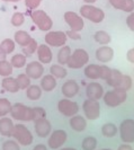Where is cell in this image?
<instances>
[{
  "mask_svg": "<svg viewBox=\"0 0 134 150\" xmlns=\"http://www.w3.org/2000/svg\"><path fill=\"white\" fill-rule=\"evenodd\" d=\"M13 137H14V139H16V141L22 146H30L34 140L33 134L24 124H16L14 132H13Z\"/></svg>",
  "mask_w": 134,
  "mask_h": 150,
  "instance_id": "cell-7",
  "label": "cell"
},
{
  "mask_svg": "<svg viewBox=\"0 0 134 150\" xmlns=\"http://www.w3.org/2000/svg\"><path fill=\"white\" fill-rule=\"evenodd\" d=\"M88 61H89V55H88L87 51H85L83 49H77L75 52L71 54L67 66L71 69H80L85 64H87Z\"/></svg>",
  "mask_w": 134,
  "mask_h": 150,
  "instance_id": "cell-5",
  "label": "cell"
},
{
  "mask_svg": "<svg viewBox=\"0 0 134 150\" xmlns=\"http://www.w3.org/2000/svg\"><path fill=\"white\" fill-rule=\"evenodd\" d=\"M64 21L70 26L71 30H75V32H80L85 26L83 19L73 11H67L64 14Z\"/></svg>",
  "mask_w": 134,
  "mask_h": 150,
  "instance_id": "cell-13",
  "label": "cell"
},
{
  "mask_svg": "<svg viewBox=\"0 0 134 150\" xmlns=\"http://www.w3.org/2000/svg\"><path fill=\"white\" fill-rule=\"evenodd\" d=\"M114 57V50L109 46H102L96 51V59L100 62H109Z\"/></svg>",
  "mask_w": 134,
  "mask_h": 150,
  "instance_id": "cell-19",
  "label": "cell"
},
{
  "mask_svg": "<svg viewBox=\"0 0 134 150\" xmlns=\"http://www.w3.org/2000/svg\"><path fill=\"white\" fill-rule=\"evenodd\" d=\"M100 150H112V149H100Z\"/></svg>",
  "mask_w": 134,
  "mask_h": 150,
  "instance_id": "cell-53",
  "label": "cell"
},
{
  "mask_svg": "<svg viewBox=\"0 0 134 150\" xmlns=\"http://www.w3.org/2000/svg\"><path fill=\"white\" fill-rule=\"evenodd\" d=\"M10 63H11L13 67L17 68V69L24 67V66L26 64V55H25V54H15V55L11 58Z\"/></svg>",
  "mask_w": 134,
  "mask_h": 150,
  "instance_id": "cell-32",
  "label": "cell"
},
{
  "mask_svg": "<svg viewBox=\"0 0 134 150\" xmlns=\"http://www.w3.org/2000/svg\"><path fill=\"white\" fill-rule=\"evenodd\" d=\"M56 87V78L52 75H46L41 80V88L45 91H52Z\"/></svg>",
  "mask_w": 134,
  "mask_h": 150,
  "instance_id": "cell-24",
  "label": "cell"
},
{
  "mask_svg": "<svg viewBox=\"0 0 134 150\" xmlns=\"http://www.w3.org/2000/svg\"><path fill=\"white\" fill-rule=\"evenodd\" d=\"M41 2H42V0H25L26 7L30 9H36Z\"/></svg>",
  "mask_w": 134,
  "mask_h": 150,
  "instance_id": "cell-42",
  "label": "cell"
},
{
  "mask_svg": "<svg viewBox=\"0 0 134 150\" xmlns=\"http://www.w3.org/2000/svg\"><path fill=\"white\" fill-rule=\"evenodd\" d=\"M81 146L83 150H95L97 147V139L94 137H87L83 139Z\"/></svg>",
  "mask_w": 134,
  "mask_h": 150,
  "instance_id": "cell-35",
  "label": "cell"
},
{
  "mask_svg": "<svg viewBox=\"0 0 134 150\" xmlns=\"http://www.w3.org/2000/svg\"><path fill=\"white\" fill-rule=\"evenodd\" d=\"M60 150H77V149H75V148H62V149Z\"/></svg>",
  "mask_w": 134,
  "mask_h": 150,
  "instance_id": "cell-52",
  "label": "cell"
},
{
  "mask_svg": "<svg viewBox=\"0 0 134 150\" xmlns=\"http://www.w3.org/2000/svg\"><path fill=\"white\" fill-rule=\"evenodd\" d=\"M94 38H95V41H96L97 43H99V44L102 45H106L108 44L109 42H111V35L107 33V32H105V30H98L95 33V35H94Z\"/></svg>",
  "mask_w": 134,
  "mask_h": 150,
  "instance_id": "cell-29",
  "label": "cell"
},
{
  "mask_svg": "<svg viewBox=\"0 0 134 150\" xmlns=\"http://www.w3.org/2000/svg\"><path fill=\"white\" fill-rule=\"evenodd\" d=\"M33 150H47V148H46L45 144H37Z\"/></svg>",
  "mask_w": 134,
  "mask_h": 150,
  "instance_id": "cell-47",
  "label": "cell"
},
{
  "mask_svg": "<svg viewBox=\"0 0 134 150\" xmlns=\"http://www.w3.org/2000/svg\"><path fill=\"white\" fill-rule=\"evenodd\" d=\"M45 42L50 46H64L67 43V34L61 30H52L45 34Z\"/></svg>",
  "mask_w": 134,
  "mask_h": 150,
  "instance_id": "cell-10",
  "label": "cell"
},
{
  "mask_svg": "<svg viewBox=\"0 0 134 150\" xmlns=\"http://www.w3.org/2000/svg\"><path fill=\"white\" fill-rule=\"evenodd\" d=\"M82 110H83L86 119H88L90 121L97 120L100 115V105L95 99L88 98L87 100H85L83 105H82Z\"/></svg>",
  "mask_w": 134,
  "mask_h": 150,
  "instance_id": "cell-8",
  "label": "cell"
},
{
  "mask_svg": "<svg viewBox=\"0 0 134 150\" xmlns=\"http://www.w3.org/2000/svg\"><path fill=\"white\" fill-rule=\"evenodd\" d=\"M118 129L115 124L113 123H106L102 127V134L106 137V138H113L117 134Z\"/></svg>",
  "mask_w": 134,
  "mask_h": 150,
  "instance_id": "cell-28",
  "label": "cell"
},
{
  "mask_svg": "<svg viewBox=\"0 0 134 150\" xmlns=\"http://www.w3.org/2000/svg\"><path fill=\"white\" fill-rule=\"evenodd\" d=\"M35 132L39 138H47L52 132V125L46 119H39L34 123Z\"/></svg>",
  "mask_w": 134,
  "mask_h": 150,
  "instance_id": "cell-14",
  "label": "cell"
},
{
  "mask_svg": "<svg viewBox=\"0 0 134 150\" xmlns=\"http://www.w3.org/2000/svg\"><path fill=\"white\" fill-rule=\"evenodd\" d=\"M17 83H18V86L20 89H27L30 86V78L27 75H18V77L16 78Z\"/></svg>",
  "mask_w": 134,
  "mask_h": 150,
  "instance_id": "cell-36",
  "label": "cell"
},
{
  "mask_svg": "<svg viewBox=\"0 0 134 150\" xmlns=\"http://www.w3.org/2000/svg\"><path fill=\"white\" fill-rule=\"evenodd\" d=\"M42 88L37 85H32L26 89V95L27 98L30 100H37L42 96Z\"/></svg>",
  "mask_w": 134,
  "mask_h": 150,
  "instance_id": "cell-26",
  "label": "cell"
},
{
  "mask_svg": "<svg viewBox=\"0 0 134 150\" xmlns=\"http://www.w3.org/2000/svg\"><path fill=\"white\" fill-rule=\"evenodd\" d=\"M0 47H1V50L6 54H10L15 50V42L13 40H10V38H6V40H4L1 42Z\"/></svg>",
  "mask_w": 134,
  "mask_h": 150,
  "instance_id": "cell-34",
  "label": "cell"
},
{
  "mask_svg": "<svg viewBox=\"0 0 134 150\" xmlns=\"http://www.w3.org/2000/svg\"><path fill=\"white\" fill-rule=\"evenodd\" d=\"M2 1H7V2H18L20 0H2Z\"/></svg>",
  "mask_w": 134,
  "mask_h": 150,
  "instance_id": "cell-51",
  "label": "cell"
},
{
  "mask_svg": "<svg viewBox=\"0 0 134 150\" xmlns=\"http://www.w3.org/2000/svg\"><path fill=\"white\" fill-rule=\"evenodd\" d=\"M2 150H20L19 143L14 140H7L2 143Z\"/></svg>",
  "mask_w": 134,
  "mask_h": 150,
  "instance_id": "cell-40",
  "label": "cell"
},
{
  "mask_svg": "<svg viewBox=\"0 0 134 150\" xmlns=\"http://www.w3.org/2000/svg\"><path fill=\"white\" fill-rule=\"evenodd\" d=\"M10 115L16 121H24V122L35 121L34 107H28L22 103H16L11 106Z\"/></svg>",
  "mask_w": 134,
  "mask_h": 150,
  "instance_id": "cell-1",
  "label": "cell"
},
{
  "mask_svg": "<svg viewBox=\"0 0 134 150\" xmlns=\"http://www.w3.org/2000/svg\"><path fill=\"white\" fill-rule=\"evenodd\" d=\"M70 127L75 132H82L87 127V121L80 115H75L70 119Z\"/></svg>",
  "mask_w": 134,
  "mask_h": 150,
  "instance_id": "cell-21",
  "label": "cell"
},
{
  "mask_svg": "<svg viewBox=\"0 0 134 150\" xmlns=\"http://www.w3.org/2000/svg\"><path fill=\"white\" fill-rule=\"evenodd\" d=\"M61 91L66 98H72L79 93V85L75 80H68L67 83H63Z\"/></svg>",
  "mask_w": 134,
  "mask_h": 150,
  "instance_id": "cell-17",
  "label": "cell"
},
{
  "mask_svg": "<svg viewBox=\"0 0 134 150\" xmlns=\"http://www.w3.org/2000/svg\"><path fill=\"white\" fill-rule=\"evenodd\" d=\"M66 34H67L68 38H70L71 40H75V41H77V40H80V38H81V35L79 34V32H75V30H68Z\"/></svg>",
  "mask_w": 134,
  "mask_h": 150,
  "instance_id": "cell-43",
  "label": "cell"
},
{
  "mask_svg": "<svg viewBox=\"0 0 134 150\" xmlns=\"http://www.w3.org/2000/svg\"><path fill=\"white\" fill-rule=\"evenodd\" d=\"M11 104L7 98H0V112L2 114V116L7 115L8 113L11 111Z\"/></svg>",
  "mask_w": 134,
  "mask_h": 150,
  "instance_id": "cell-37",
  "label": "cell"
},
{
  "mask_svg": "<svg viewBox=\"0 0 134 150\" xmlns=\"http://www.w3.org/2000/svg\"><path fill=\"white\" fill-rule=\"evenodd\" d=\"M86 95L89 99L98 100L99 98L104 96V89L103 86L98 83H90L86 87Z\"/></svg>",
  "mask_w": 134,
  "mask_h": 150,
  "instance_id": "cell-16",
  "label": "cell"
},
{
  "mask_svg": "<svg viewBox=\"0 0 134 150\" xmlns=\"http://www.w3.org/2000/svg\"><path fill=\"white\" fill-rule=\"evenodd\" d=\"M37 57H38V60L41 63H50L52 61L53 58V54L51 49L49 47L47 44H41L38 46L37 49Z\"/></svg>",
  "mask_w": 134,
  "mask_h": 150,
  "instance_id": "cell-18",
  "label": "cell"
},
{
  "mask_svg": "<svg viewBox=\"0 0 134 150\" xmlns=\"http://www.w3.org/2000/svg\"><path fill=\"white\" fill-rule=\"evenodd\" d=\"M116 9H121L126 13H132L134 10V0H121Z\"/></svg>",
  "mask_w": 134,
  "mask_h": 150,
  "instance_id": "cell-33",
  "label": "cell"
},
{
  "mask_svg": "<svg viewBox=\"0 0 134 150\" xmlns=\"http://www.w3.org/2000/svg\"><path fill=\"white\" fill-rule=\"evenodd\" d=\"M80 15L92 23H100L105 18V13L100 9L91 5H85L80 8Z\"/></svg>",
  "mask_w": 134,
  "mask_h": 150,
  "instance_id": "cell-6",
  "label": "cell"
},
{
  "mask_svg": "<svg viewBox=\"0 0 134 150\" xmlns=\"http://www.w3.org/2000/svg\"><path fill=\"white\" fill-rule=\"evenodd\" d=\"M126 24L127 26H128V28L134 32V13H132V14H130V15L127 16Z\"/></svg>",
  "mask_w": 134,
  "mask_h": 150,
  "instance_id": "cell-44",
  "label": "cell"
},
{
  "mask_svg": "<svg viewBox=\"0 0 134 150\" xmlns=\"http://www.w3.org/2000/svg\"><path fill=\"white\" fill-rule=\"evenodd\" d=\"M14 38H15V42L17 44H19L20 46H24V47L27 46L32 42V40H33V38H30V34L27 32H25V30H18V32H16Z\"/></svg>",
  "mask_w": 134,
  "mask_h": 150,
  "instance_id": "cell-25",
  "label": "cell"
},
{
  "mask_svg": "<svg viewBox=\"0 0 134 150\" xmlns=\"http://www.w3.org/2000/svg\"><path fill=\"white\" fill-rule=\"evenodd\" d=\"M119 1L121 0H109V2H111V5H112L114 8H116L117 7V5L119 4Z\"/></svg>",
  "mask_w": 134,
  "mask_h": 150,
  "instance_id": "cell-48",
  "label": "cell"
},
{
  "mask_svg": "<svg viewBox=\"0 0 134 150\" xmlns=\"http://www.w3.org/2000/svg\"><path fill=\"white\" fill-rule=\"evenodd\" d=\"M1 116H2V114H1V112H0V117H1Z\"/></svg>",
  "mask_w": 134,
  "mask_h": 150,
  "instance_id": "cell-54",
  "label": "cell"
},
{
  "mask_svg": "<svg viewBox=\"0 0 134 150\" xmlns=\"http://www.w3.org/2000/svg\"><path fill=\"white\" fill-rule=\"evenodd\" d=\"M131 87H132V79H131V77L124 75L123 76V79H122V83H121L118 88H122V89L124 90H128L131 89Z\"/></svg>",
  "mask_w": 134,
  "mask_h": 150,
  "instance_id": "cell-41",
  "label": "cell"
},
{
  "mask_svg": "<svg viewBox=\"0 0 134 150\" xmlns=\"http://www.w3.org/2000/svg\"><path fill=\"white\" fill-rule=\"evenodd\" d=\"M25 22V17L23 15L22 13H15L13 17H11V24L16 26V27H18V26H22L23 24Z\"/></svg>",
  "mask_w": 134,
  "mask_h": 150,
  "instance_id": "cell-39",
  "label": "cell"
},
{
  "mask_svg": "<svg viewBox=\"0 0 134 150\" xmlns=\"http://www.w3.org/2000/svg\"><path fill=\"white\" fill-rule=\"evenodd\" d=\"M103 97H104L105 104L107 106L116 107L126 100V90L122 89V88H114L113 90H109L106 94H104Z\"/></svg>",
  "mask_w": 134,
  "mask_h": 150,
  "instance_id": "cell-2",
  "label": "cell"
},
{
  "mask_svg": "<svg viewBox=\"0 0 134 150\" xmlns=\"http://www.w3.org/2000/svg\"><path fill=\"white\" fill-rule=\"evenodd\" d=\"M1 86L5 90H7L9 93H17L18 90L20 89L18 83L15 78H11V77H6L2 79L1 81Z\"/></svg>",
  "mask_w": 134,
  "mask_h": 150,
  "instance_id": "cell-23",
  "label": "cell"
},
{
  "mask_svg": "<svg viewBox=\"0 0 134 150\" xmlns=\"http://www.w3.org/2000/svg\"><path fill=\"white\" fill-rule=\"evenodd\" d=\"M50 72L53 77H55L58 79H62L68 75L67 69H64L61 64H53L52 67L50 68Z\"/></svg>",
  "mask_w": 134,
  "mask_h": 150,
  "instance_id": "cell-30",
  "label": "cell"
},
{
  "mask_svg": "<svg viewBox=\"0 0 134 150\" xmlns=\"http://www.w3.org/2000/svg\"><path fill=\"white\" fill-rule=\"evenodd\" d=\"M71 49L69 47V46H62V49H60L59 53H58V62H59V64H67L69 59H70V57H71Z\"/></svg>",
  "mask_w": 134,
  "mask_h": 150,
  "instance_id": "cell-27",
  "label": "cell"
},
{
  "mask_svg": "<svg viewBox=\"0 0 134 150\" xmlns=\"http://www.w3.org/2000/svg\"><path fill=\"white\" fill-rule=\"evenodd\" d=\"M6 53L4 52L2 50H1V47H0V61H2V60H6Z\"/></svg>",
  "mask_w": 134,
  "mask_h": 150,
  "instance_id": "cell-49",
  "label": "cell"
},
{
  "mask_svg": "<svg viewBox=\"0 0 134 150\" xmlns=\"http://www.w3.org/2000/svg\"><path fill=\"white\" fill-rule=\"evenodd\" d=\"M126 58L130 62L134 63V49H131V50L126 53Z\"/></svg>",
  "mask_w": 134,
  "mask_h": 150,
  "instance_id": "cell-45",
  "label": "cell"
},
{
  "mask_svg": "<svg viewBox=\"0 0 134 150\" xmlns=\"http://www.w3.org/2000/svg\"><path fill=\"white\" fill-rule=\"evenodd\" d=\"M68 139V134L64 130H55L53 131L50 138H49V141H47V144H49V148L50 149H58V148H61Z\"/></svg>",
  "mask_w": 134,
  "mask_h": 150,
  "instance_id": "cell-12",
  "label": "cell"
},
{
  "mask_svg": "<svg viewBox=\"0 0 134 150\" xmlns=\"http://www.w3.org/2000/svg\"><path fill=\"white\" fill-rule=\"evenodd\" d=\"M117 150H133V148L131 147V144H130V143H125V144L119 146Z\"/></svg>",
  "mask_w": 134,
  "mask_h": 150,
  "instance_id": "cell-46",
  "label": "cell"
},
{
  "mask_svg": "<svg viewBox=\"0 0 134 150\" xmlns=\"http://www.w3.org/2000/svg\"><path fill=\"white\" fill-rule=\"evenodd\" d=\"M43 72H44V67L38 61H33L28 63L26 67V75L30 79H39L43 75Z\"/></svg>",
  "mask_w": 134,
  "mask_h": 150,
  "instance_id": "cell-15",
  "label": "cell"
},
{
  "mask_svg": "<svg viewBox=\"0 0 134 150\" xmlns=\"http://www.w3.org/2000/svg\"><path fill=\"white\" fill-rule=\"evenodd\" d=\"M37 49H38L37 42L35 40H32V42H30V44L23 49V52H24L25 55H32V54L35 53V51H37Z\"/></svg>",
  "mask_w": 134,
  "mask_h": 150,
  "instance_id": "cell-38",
  "label": "cell"
},
{
  "mask_svg": "<svg viewBox=\"0 0 134 150\" xmlns=\"http://www.w3.org/2000/svg\"><path fill=\"white\" fill-rule=\"evenodd\" d=\"M15 125L9 117H2L0 120V133L4 137H13Z\"/></svg>",
  "mask_w": 134,
  "mask_h": 150,
  "instance_id": "cell-20",
  "label": "cell"
},
{
  "mask_svg": "<svg viewBox=\"0 0 134 150\" xmlns=\"http://www.w3.org/2000/svg\"><path fill=\"white\" fill-rule=\"evenodd\" d=\"M32 19H33L34 24L43 32H49L52 28V19L44 10H34L32 13Z\"/></svg>",
  "mask_w": 134,
  "mask_h": 150,
  "instance_id": "cell-4",
  "label": "cell"
},
{
  "mask_svg": "<svg viewBox=\"0 0 134 150\" xmlns=\"http://www.w3.org/2000/svg\"><path fill=\"white\" fill-rule=\"evenodd\" d=\"M123 74L119 71V70H116V69H112V72L109 77L106 79V83L108 86H112L114 88H118L121 83H122V79H123Z\"/></svg>",
  "mask_w": 134,
  "mask_h": 150,
  "instance_id": "cell-22",
  "label": "cell"
},
{
  "mask_svg": "<svg viewBox=\"0 0 134 150\" xmlns=\"http://www.w3.org/2000/svg\"><path fill=\"white\" fill-rule=\"evenodd\" d=\"M58 111L64 116H75L77 113L79 112V106L75 102H72L68 98L61 99L58 103Z\"/></svg>",
  "mask_w": 134,
  "mask_h": 150,
  "instance_id": "cell-11",
  "label": "cell"
},
{
  "mask_svg": "<svg viewBox=\"0 0 134 150\" xmlns=\"http://www.w3.org/2000/svg\"><path fill=\"white\" fill-rule=\"evenodd\" d=\"M85 2H87V4H92V2H95L97 0H83Z\"/></svg>",
  "mask_w": 134,
  "mask_h": 150,
  "instance_id": "cell-50",
  "label": "cell"
},
{
  "mask_svg": "<svg viewBox=\"0 0 134 150\" xmlns=\"http://www.w3.org/2000/svg\"><path fill=\"white\" fill-rule=\"evenodd\" d=\"M13 66L10 62H8L7 60L0 61V76L2 77H9L13 74Z\"/></svg>",
  "mask_w": 134,
  "mask_h": 150,
  "instance_id": "cell-31",
  "label": "cell"
},
{
  "mask_svg": "<svg viewBox=\"0 0 134 150\" xmlns=\"http://www.w3.org/2000/svg\"><path fill=\"white\" fill-rule=\"evenodd\" d=\"M112 72V69L106 66H98V64H89L85 68V76L89 79H104L106 80Z\"/></svg>",
  "mask_w": 134,
  "mask_h": 150,
  "instance_id": "cell-3",
  "label": "cell"
},
{
  "mask_svg": "<svg viewBox=\"0 0 134 150\" xmlns=\"http://www.w3.org/2000/svg\"><path fill=\"white\" fill-rule=\"evenodd\" d=\"M121 140L125 143L134 142V121L124 120L119 125Z\"/></svg>",
  "mask_w": 134,
  "mask_h": 150,
  "instance_id": "cell-9",
  "label": "cell"
}]
</instances>
